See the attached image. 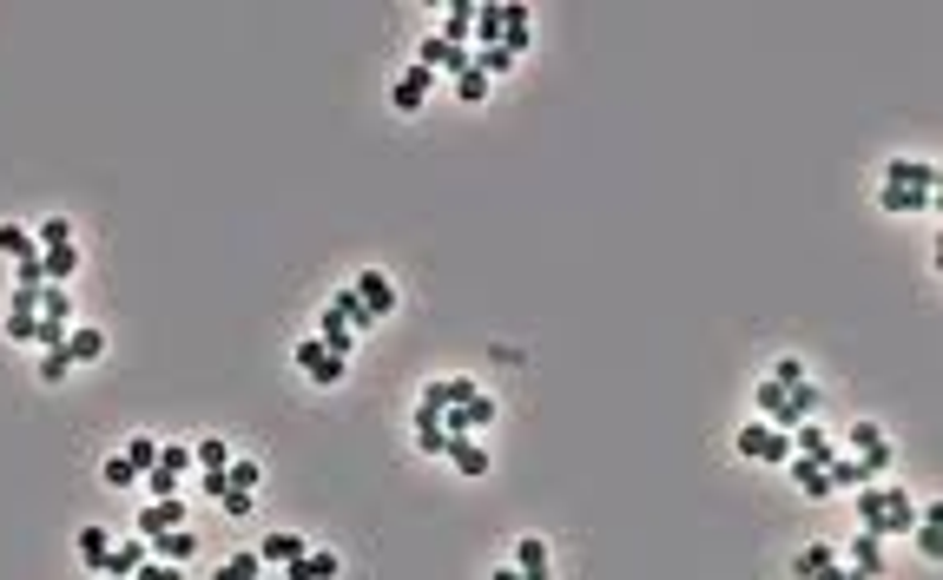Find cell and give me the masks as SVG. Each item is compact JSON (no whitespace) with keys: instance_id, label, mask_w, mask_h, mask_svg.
I'll use <instances>...</instances> for the list:
<instances>
[{"instance_id":"obj_1","label":"cell","mask_w":943,"mask_h":580,"mask_svg":"<svg viewBox=\"0 0 943 580\" xmlns=\"http://www.w3.org/2000/svg\"><path fill=\"white\" fill-rule=\"evenodd\" d=\"M851 501H858V528H864V534H877V541H891V534H910V528H917V501H910V488H904V482H864Z\"/></svg>"},{"instance_id":"obj_2","label":"cell","mask_w":943,"mask_h":580,"mask_svg":"<svg viewBox=\"0 0 943 580\" xmlns=\"http://www.w3.org/2000/svg\"><path fill=\"white\" fill-rule=\"evenodd\" d=\"M752 403H759V416H766L773 429H799V423H812L818 390H812V382H773V376H759Z\"/></svg>"},{"instance_id":"obj_3","label":"cell","mask_w":943,"mask_h":580,"mask_svg":"<svg viewBox=\"0 0 943 580\" xmlns=\"http://www.w3.org/2000/svg\"><path fill=\"white\" fill-rule=\"evenodd\" d=\"M732 449H739L745 462H766V469H786V462H792V436L773 429V423H745V429L732 436Z\"/></svg>"},{"instance_id":"obj_4","label":"cell","mask_w":943,"mask_h":580,"mask_svg":"<svg viewBox=\"0 0 943 580\" xmlns=\"http://www.w3.org/2000/svg\"><path fill=\"white\" fill-rule=\"evenodd\" d=\"M469 396H482L475 376H429L423 396H416V416H436V423H443V410H456V403H469Z\"/></svg>"},{"instance_id":"obj_5","label":"cell","mask_w":943,"mask_h":580,"mask_svg":"<svg viewBox=\"0 0 943 580\" xmlns=\"http://www.w3.org/2000/svg\"><path fill=\"white\" fill-rule=\"evenodd\" d=\"M845 455H858L871 475H884V469L897 462V449H891V436H884L877 423H851V436H845Z\"/></svg>"},{"instance_id":"obj_6","label":"cell","mask_w":943,"mask_h":580,"mask_svg":"<svg viewBox=\"0 0 943 580\" xmlns=\"http://www.w3.org/2000/svg\"><path fill=\"white\" fill-rule=\"evenodd\" d=\"M291 363H297V369H304V376L317 382V390H337V382H343V369H350V363H343V356H330V350H323L317 336H304Z\"/></svg>"},{"instance_id":"obj_7","label":"cell","mask_w":943,"mask_h":580,"mask_svg":"<svg viewBox=\"0 0 943 580\" xmlns=\"http://www.w3.org/2000/svg\"><path fill=\"white\" fill-rule=\"evenodd\" d=\"M416 67H429V73H469L475 67V54L469 47H456V40H443V34H423V54H416Z\"/></svg>"},{"instance_id":"obj_8","label":"cell","mask_w":943,"mask_h":580,"mask_svg":"<svg viewBox=\"0 0 943 580\" xmlns=\"http://www.w3.org/2000/svg\"><path fill=\"white\" fill-rule=\"evenodd\" d=\"M877 205L891 218H930L936 212V191H917V185H877Z\"/></svg>"},{"instance_id":"obj_9","label":"cell","mask_w":943,"mask_h":580,"mask_svg":"<svg viewBox=\"0 0 943 580\" xmlns=\"http://www.w3.org/2000/svg\"><path fill=\"white\" fill-rule=\"evenodd\" d=\"M429 93H436V73H429V67H403L397 86H390V106H397V113H423Z\"/></svg>"},{"instance_id":"obj_10","label":"cell","mask_w":943,"mask_h":580,"mask_svg":"<svg viewBox=\"0 0 943 580\" xmlns=\"http://www.w3.org/2000/svg\"><path fill=\"white\" fill-rule=\"evenodd\" d=\"M495 423V396L482 390V396H469V403H456V410H443V429L449 436H482Z\"/></svg>"},{"instance_id":"obj_11","label":"cell","mask_w":943,"mask_h":580,"mask_svg":"<svg viewBox=\"0 0 943 580\" xmlns=\"http://www.w3.org/2000/svg\"><path fill=\"white\" fill-rule=\"evenodd\" d=\"M502 47L521 60L534 47V8H521V0H502Z\"/></svg>"},{"instance_id":"obj_12","label":"cell","mask_w":943,"mask_h":580,"mask_svg":"<svg viewBox=\"0 0 943 580\" xmlns=\"http://www.w3.org/2000/svg\"><path fill=\"white\" fill-rule=\"evenodd\" d=\"M350 291L369 304V317H376V323H384V317L397 310V284H390L384 271H356V277H350Z\"/></svg>"},{"instance_id":"obj_13","label":"cell","mask_w":943,"mask_h":580,"mask_svg":"<svg viewBox=\"0 0 943 580\" xmlns=\"http://www.w3.org/2000/svg\"><path fill=\"white\" fill-rule=\"evenodd\" d=\"M825 482H832V495H858V488H864V482H877V475H871L858 455H845V449H838V455L825 462Z\"/></svg>"},{"instance_id":"obj_14","label":"cell","mask_w":943,"mask_h":580,"mask_svg":"<svg viewBox=\"0 0 943 580\" xmlns=\"http://www.w3.org/2000/svg\"><path fill=\"white\" fill-rule=\"evenodd\" d=\"M786 436H792V455H805V462H818V469L838 455V442H832L818 423H799V429H786Z\"/></svg>"},{"instance_id":"obj_15","label":"cell","mask_w":943,"mask_h":580,"mask_svg":"<svg viewBox=\"0 0 943 580\" xmlns=\"http://www.w3.org/2000/svg\"><path fill=\"white\" fill-rule=\"evenodd\" d=\"M884 185H917V191H936V165H930V158H891V165H884Z\"/></svg>"},{"instance_id":"obj_16","label":"cell","mask_w":943,"mask_h":580,"mask_svg":"<svg viewBox=\"0 0 943 580\" xmlns=\"http://www.w3.org/2000/svg\"><path fill=\"white\" fill-rule=\"evenodd\" d=\"M547 567H554V560H547V541H541V534H521V541H515V573H521V580H547Z\"/></svg>"},{"instance_id":"obj_17","label":"cell","mask_w":943,"mask_h":580,"mask_svg":"<svg viewBox=\"0 0 943 580\" xmlns=\"http://www.w3.org/2000/svg\"><path fill=\"white\" fill-rule=\"evenodd\" d=\"M475 8H482V0H449V14H443V40H456V47H469L475 40Z\"/></svg>"},{"instance_id":"obj_18","label":"cell","mask_w":943,"mask_h":580,"mask_svg":"<svg viewBox=\"0 0 943 580\" xmlns=\"http://www.w3.org/2000/svg\"><path fill=\"white\" fill-rule=\"evenodd\" d=\"M67 356H73V363H99V356H106V330H99V323H73V330H67Z\"/></svg>"},{"instance_id":"obj_19","label":"cell","mask_w":943,"mask_h":580,"mask_svg":"<svg viewBox=\"0 0 943 580\" xmlns=\"http://www.w3.org/2000/svg\"><path fill=\"white\" fill-rule=\"evenodd\" d=\"M449 462H456V475H469V482L488 475V449H482L475 436H456V442H449Z\"/></svg>"},{"instance_id":"obj_20","label":"cell","mask_w":943,"mask_h":580,"mask_svg":"<svg viewBox=\"0 0 943 580\" xmlns=\"http://www.w3.org/2000/svg\"><path fill=\"white\" fill-rule=\"evenodd\" d=\"M165 528H185V501H178V495H165V501H152V508L139 514V534H145V541L165 534Z\"/></svg>"},{"instance_id":"obj_21","label":"cell","mask_w":943,"mask_h":580,"mask_svg":"<svg viewBox=\"0 0 943 580\" xmlns=\"http://www.w3.org/2000/svg\"><path fill=\"white\" fill-rule=\"evenodd\" d=\"M304 547H310V534H264V541H258V560H264V567H291Z\"/></svg>"},{"instance_id":"obj_22","label":"cell","mask_w":943,"mask_h":580,"mask_svg":"<svg viewBox=\"0 0 943 580\" xmlns=\"http://www.w3.org/2000/svg\"><path fill=\"white\" fill-rule=\"evenodd\" d=\"M845 567H858L864 580H877V573H884V541L858 528V534H851V560H845Z\"/></svg>"},{"instance_id":"obj_23","label":"cell","mask_w":943,"mask_h":580,"mask_svg":"<svg viewBox=\"0 0 943 580\" xmlns=\"http://www.w3.org/2000/svg\"><path fill=\"white\" fill-rule=\"evenodd\" d=\"M832 560H838V547H832V541H805V547L792 554V580H818Z\"/></svg>"},{"instance_id":"obj_24","label":"cell","mask_w":943,"mask_h":580,"mask_svg":"<svg viewBox=\"0 0 943 580\" xmlns=\"http://www.w3.org/2000/svg\"><path fill=\"white\" fill-rule=\"evenodd\" d=\"M80 271V245H54V251H40V284H67Z\"/></svg>"},{"instance_id":"obj_25","label":"cell","mask_w":943,"mask_h":580,"mask_svg":"<svg viewBox=\"0 0 943 580\" xmlns=\"http://www.w3.org/2000/svg\"><path fill=\"white\" fill-rule=\"evenodd\" d=\"M323 310H337V317H343V323H350L356 336H363V330H376V317H369V304H363V297H356L350 284H343V291H337V297H330Z\"/></svg>"},{"instance_id":"obj_26","label":"cell","mask_w":943,"mask_h":580,"mask_svg":"<svg viewBox=\"0 0 943 580\" xmlns=\"http://www.w3.org/2000/svg\"><path fill=\"white\" fill-rule=\"evenodd\" d=\"M317 343H323L330 356H343V363H350V343H356V330H350L337 310H323V317H317Z\"/></svg>"},{"instance_id":"obj_27","label":"cell","mask_w":943,"mask_h":580,"mask_svg":"<svg viewBox=\"0 0 943 580\" xmlns=\"http://www.w3.org/2000/svg\"><path fill=\"white\" fill-rule=\"evenodd\" d=\"M786 469H792V482H799V495H805V501H832V482H825V469H818V462L792 455Z\"/></svg>"},{"instance_id":"obj_28","label":"cell","mask_w":943,"mask_h":580,"mask_svg":"<svg viewBox=\"0 0 943 580\" xmlns=\"http://www.w3.org/2000/svg\"><path fill=\"white\" fill-rule=\"evenodd\" d=\"M291 580H337V554L330 547H304L291 560Z\"/></svg>"},{"instance_id":"obj_29","label":"cell","mask_w":943,"mask_h":580,"mask_svg":"<svg viewBox=\"0 0 943 580\" xmlns=\"http://www.w3.org/2000/svg\"><path fill=\"white\" fill-rule=\"evenodd\" d=\"M80 560H86L93 573H106V567H113V534H106V528H80Z\"/></svg>"},{"instance_id":"obj_30","label":"cell","mask_w":943,"mask_h":580,"mask_svg":"<svg viewBox=\"0 0 943 580\" xmlns=\"http://www.w3.org/2000/svg\"><path fill=\"white\" fill-rule=\"evenodd\" d=\"M199 462H192V442H158V469L152 475H172V482H185Z\"/></svg>"},{"instance_id":"obj_31","label":"cell","mask_w":943,"mask_h":580,"mask_svg":"<svg viewBox=\"0 0 943 580\" xmlns=\"http://www.w3.org/2000/svg\"><path fill=\"white\" fill-rule=\"evenodd\" d=\"M145 547H152V560H185V554L199 547V534H185V528H165V534H152Z\"/></svg>"},{"instance_id":"obj_32","label":"cell","mask_w":943,"mask_h":580,"mask_svg":"<svg viewBox=\"0 0 943 580\" xmlns=\"http://www.w3.org/2000/svg\"><path fill=\"white\" fill-rule=\"evenodd\" d=\"M145 554H152L145 541H113V567H106V573H113V580H132V573L145 567Z\"/></svg>"},{"instance_id":"obj_33","label":"cell","mask_w":943,"mask_h":580,"mask_svg":"<svg viewBox=\"0 0 943 580\" xmlns=\"http://www.w3.org/2000/svg\"><path fill=\"white\" fill-rule=\"evenodd\" d=\"M0 251H8L14 264H21V258H40V245H34V225H0Z\"/></svg>"},{"instance_id":"obj_34","label":"cell","mask_w":943,"mask_h":580,"mask_svg":"<svg viewBox=\"0 0 943 580\" xmlns=\"http://www.w3.org/2000/svg\"><path fill=\"white\" fill-rule=\"evenodd\" d=\"M449 442H456V436H449L436 416H416V449H423V455H449Z\"/></svg>"},{"instance_id":"obj_35","label":"cell","mask_w":943,"mask_h":580,"mask_svg":"<svg viewBox=\"0 0 943 580\" xmlns=\"http://www.w3.org/2000/svg\"><path fill=\"white\" fill-rule=\"evenodd\" d=\"M119 455H126V462H132V469H139V482H145V475H152V469H158V436H132V442H126V449H119Z\"/></svg>"},{"instance_id":"obj_36","label":"cell","mask_w":943,"mask_h":580,"mask_svg":"<svg viewBox=\"0 0 943 580\" xmlns=\"http://www.w3.org/2000/svg\"><path fill=\"white\" fill-rule=\"evenodd\" d=\"M258 482H264V469H258L251 455H232V469H225V488H245V495H258Z\"/></svg>"},{"instance_id":"obj_37","label":"cell","mask_w":943,"mask_h":580,"mask_svg":"<svg viewBox=\"0 0 943 580\" xmlns=\"http://www.w3.org/2000/svg\"><path fill=\"white\" fill-rule=\"evenodd\" d=\"M456 99H462V106H482V99H488V73H482V67L456 73Z\"/></svg>"},{"instance_id":"obj_38","label":"cell","mask_w":943,"mask_h":580,"mask_svg":"<svg viewBox=\"0 0 943 580\" xmlns=\"http://www.w3.org/2000/svg\"><path fill=\"white\" fill-rule=\"evenodd\" d=\"M34 245H40V251L73 245V218H40V225H34Z\"/></svg>"},{"instance_id":"obj_39","label":"cell","mask_w":943,"mask_h":580,"mask_svg":"<svg viewBox=\"0 0 943 580\" xmlns=\"http://www.w3.org/2000/svg\"><path fill=\"white\" fill-rule=\"evenodd\" d=\"M40 317H60V323H73V297H67V284H40Z\"/></svg>"},{"instance_id":"obj_40","label":"cell","mask_w":943,"mask_h":580,"mask_svg":"<svg viewBox=\"0 0 943 580\" xmlns=\"http://www.w3.org/2000/svg\"><path fill=\"white\" fill-rule=\"evenodd\" d=\"M212 580H264V560H258V554H232Z\"/></svg>"},{"instance_id":"obj_41","label":"cell","mask_w":943,"mask_h":580,"mask_svg":"<svg viewBox=\"0 0 943 580\" xmlns=\"http://www.w3.org/2000/svg\"><path fill=\"white\" fill-rule=\"evenodd\" d=\"M475 67H482L488 80H502V73H515V54H508V47H482V54H475Z\"/></svg>"},{"instance_id":"obj_42","label":"cell","mask_w":943,"mask_h":580,"mask_svg":"<svg viewBox=\"0 0 943 580\" xmlns=\"http://www.w3.org/2000/svg\"><path fill=\"white\" fill-rule=\"evenodd\" d=\"M73 376V356L67 350H40V382H67Z\"/></svg>"},{"instance_id":"obj_43","label":"cell","mask_w":943,"mask_h":580,"mask_svg":"<svg viewBox=\"0 0 943 580\" xmlns=\"http://www.w3.org/2000/svg\"><path fill=\"white\" fill-rule=\"evenodd\" d=\"M219 508H225V521H245V514L258 508V495H245V488H225V495H219Z\"/></svg>"},{"instance_id":"obj_44","label":"cell","mask_w":943,"mask_h":580,"mask_svg":"<svg viewBox=\"0 0 943 580\" xmlns=\"http://www.w3.org/2000/svg\"><path fill=\"white\" fill-rule=\"evenodd\" d=\"M132 482H139V469L126 455H106V488H132Z\"/></svg>"},{"instance_id":"obj_45","label":"cell","mask_w":943,"mask_h":580,"mask_svg":"<svg viewBox=\"0 0 943 580\" xmlns=\"http://www.w3.org/2000/svg\"><path fill=\"white\" fill-rule=\"evenodd\" d=\"M132 580H185V573H178V560H152V554H145V567H139Z\"/></svg>"},{"instance_id":"obj_46","label":"cell","mask_w":943,"mask_h":580,"mask_svg":"<svg viewBox=\"0 0 943 580\" xmlns=\"http://www.w3.org/2000/svg\"><path fill=\"white\" fill-rule=\"evenodd\" d=\"M773 382H805V363H799V356H779V363H773Z\"/></svg>"},{"instance_id":"obj_47","label":"cell","mask_w":943,"mask_h":580,"mask_svg":"<svg viewBox=\"0 0 943 580\" xmlns=\"http://www.w3.org/2000/svg\"><path fill=\"white\" fill-rule=\"evenodd\" d=\"M14 284H40V258H21V264H14Z\"/></svg>"},{"instance_id":"obj_48","label":"cell","mask_w":943,"mask_h":580,"mask_svg":"<svg viewBox=\"0 0 943 580\" xmlns=\"http://www.w3.org/2000/svg\"><path fill=\"white\" fill-rule=\"evenodd\" d=\"M818 580H864V573H858V567H845V560H832V567H825Z\"/></svg>"},{"instance_id":"obj_49","label":"cell","mask_w":943,"mask_h":580,"mask_svg":"<svg viewBox=\"0 0 943 580\" xmlns=\"http://www.w3.org/2000/svg\"><path fill=\"white\" fill-rule=\"evenodd\" d=\"M488 580H521V573H515V567H495V573H488Z\"/></svg>"},{"instance_id":"obj_50","label":"cell","mask_w":943,"mask_h":580,"mask_svg":"<svg viewBox=\"0 0 943 580\" xmlns=\"http://www.w3.org/2000/svg\"><path fill=\"white\" fill-rule=\"evenodd\" d=\"M99 580H113V573H99Z\"/></svg>"}]
</instances>
